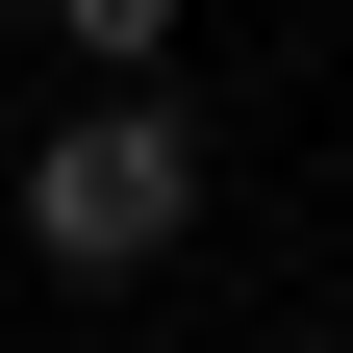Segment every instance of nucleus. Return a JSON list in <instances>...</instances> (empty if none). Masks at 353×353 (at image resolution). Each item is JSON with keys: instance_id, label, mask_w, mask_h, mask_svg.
Here are the masks:
<instances>
[{"instance_id": "f257e3e1", "label": "nucleus", "mask_w": 353, "mask_h": 353, "mask_svg": "<svg viewBox=\"0 0 353 353\" xmlns=\"http://www.w3.org/2000/svg\"><path fill=\"white\" fill-rule=\"evenodd\" d=\"M0 228L51 252V278H152V252L202 228V126H176L152 76H101L76 126H26V176H0Z\"/></svg>"}, {"instance_id": "f03ea898", "label": "nucleus", "mask_w": 353, "mask_h": 353, "mask_svg": "<svg viewBox=\"0 0 353 353\" xmlns=\"http://www.w3.org/2000/svg\"><path fill=\"white\" fill-rule=\"evenodd\" d=\"M51 26H76V76H152L176 51V0H51Z\"/></svg>"}, {"instance_id": "7ed1b4c3", "label": "nucleus", "mask_w": 353, "mask_h": 353, "mask_svg": "<svg viewBox=\"0 0 353 353\" xmlns=\"http://www.w3.org/2000/svg\"><path fill=\"white\" fill-rule=\"evenodd\" d=\"M0 176H26V126H0Z\"/></svg>"}, {"instance_id": "20e7f679", "label": "nucleus", "mask_w": 353, "mask_h": 353, "mask_svg": "<svg viewBox=\"0 0 353 353\" xmlns=\"http://www.w3.org/2000/svg\"><path fill=\"white\" fill-rule=\"evenodd\" d=\"M303 353H353V328H303Z\"/></svg>"}]
</instances>
